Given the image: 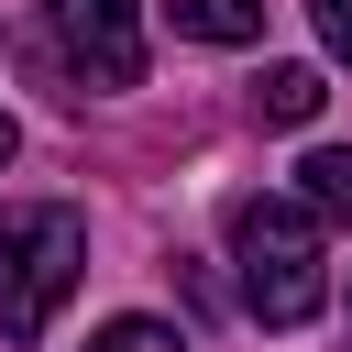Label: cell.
Returning <instances> with one entry per match:
<instances>
[{
  "label": "cell",
  "instance_id": "obj_1",
  "mask_svg": "<svg viewBox=\"0 0 352 352\" xmlns=\"http://www.w3.org/2000/svg\"><path fill=\"white\" fill-rule=\"evenodd\" d=\"M231 264H242V308L264 330H297L330 308V264H319V209L308 198H242L231 209Z\"/></svg>",
  "mask_w": 352,
  "mask_h": 352
},
{
  "label": "cell",
  "instance_id": "obj_2",
  "mask_svg": "<svg viewBox=\"0 0 352 352\" xmlns=\"http://www.w3.org/2000/svg\"><path fill=\"white\" fill-rule=\"evenodd\" d=\"M88 275V220L55 209V198H22L0 209V341H44L55 308L77 297Z\"/></svg>",
  "mask_w": 352,
  "mask_h": 352
},
{
  "label": "cell",
  "instance_id": "obj_3",
  "mask_svg": "<svg viewBox=\"0 0 352 352\" xmlns=\"http://www.w3.org/2000/svg\"><path fill=\"white\" fill-rule=\"evenodd\" d=\"M44 33H55V66L77 88H132L143 77V22L132 0H44Z\"/></svg>",
  "mask_w": 352,
  "mask_h": 352
},
{
  "label": "cell",
  "instance_id": "obj_4",
  "mask_svg": "<svg viewBox=\"0 0 352 352\" xmlns=\"http://www.w3.org/2000/svg\"><path fill=\"white\" fill-rule=\"evenodd\" d=\"M165 33H187V44H253L264 0H165Z\"/></svg>",
  "mask_w": 352,
  "mask_h": 352
},
{
  "label": "cell",
  "instance_id": "obj_5",
  "mask_svg": "<svg viewBox=\"0 0 352 352\" xmlns=\"http://www.w3.org/2000/svg\"><path fill=\"white\" fill-rule=\"evenodd\" d=\"M297 198H308L319 220H352V143H319V154L297 165Z\"/></svg>",
  "mask_w": 352,
  "mask_h": 352
},
{
  "label": "cell",
  "instance_id": "obj_6",
  "mask_svg": "<svg viewBox=\"0 0 352 352\" xmlns=\"http://www.w3.org/2000/svg\"><path fill=\"white\" fill-rule=\"evenodd\" d=\"M319 99H330V88H319V66H264V88H253V110H264V121H319Z\"/></svg>",
  "mask_w": 352,
  "mask_h": 352
},
{
  "label": "cell",
  "instance_id": "obj_7",
  "mask_svg": "<svg viewBox=\"0 0 352 352\" xmlns=\"http://www.w3.org/2000/svg\"><path fill=\"white\" fill-rule=\"evenodd\" d=\"M88 352H187V341H176L165 319H110V330H99Z\"/></svg>",
  "mask_w": 352,
  "mask_h": 352
},
{
  "label": "cell",
  "instance_id": "obj_8",
  "mask_svg": "<svg viewBox=\"0 0 352 352\" xmlns=\"http://www.w3.org/2000/svg\"><path fill=\"white\" fill-rule=\"evenodd\" d=\"M308 22H319V44L352 66V0H308Z\"/></svg>",
  "mask_w": 352,
  "mask_h": 352
},
{
  "label": "cell",
  "instance_id": "obj_9",
  "mask_svg": "<svg viewBox=\"0 0 352 352\" xmlns=\"http://www.w3.org/2000/svg\"><path fill=\"white\" fill-rule=\"evenodd\" d=\"M11 143H22V132H11V110H0V165H11Z\"/></svg>",
  "mask_w": 352,
  "mask_h": 352
}]
</instances>
